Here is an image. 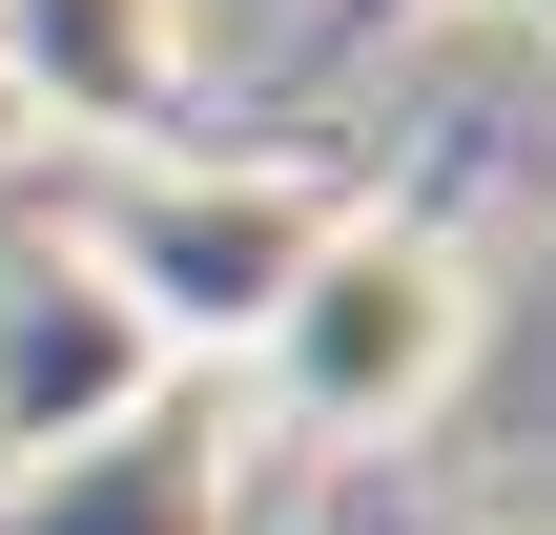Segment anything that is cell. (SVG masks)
I'll list each match as a JSON object with an SVG mask.
<instances>
[{
    "label": "cell",
    "mask_w": 556,
    "mask_h": 535,
    "mask_svg": "<svg viewBox=\"0 0 556 535\" xmlns=\"http://www.w3.org/2000/svg\"><path fill=\"white\" fill-rule=\"evenodd\" d=\"M475 351H495L475 247H454L433 206H371V186H351L227 371H248V412H268L289 454H413V433L475 392Z\"/></svg>",
    "instance_id": "cell-1"
},
{
    "label": "cell",
    "mask_w": 556,
    "mask_h": 535,
    "mask_svg": "<svg viewBox=\"0 0 556 535\" xmlns=\"http://www.w3.org/2000/svg\"><path fill=\"white\" fill-rule=\"evenodd\" d=\"M165 392H186V351L144 330V289L103 268V227H83L62 186H21V206H0V495L103 474Z\"/></svg>",
    "instance_id": "cell-2"
},
{
    "label": "cell",
    "mask_w": 556,
    "mask_h": 535,
    "mask_svg": "<svg viewBox=\"0 0 556 535\" xmlns=\"http://www.w3.org/2000/svg\"><path fill=\"white\" fill-rule=\"evenodd\" d=\"M62 206L103 227V268L144 289V330L206 371V351L268 330V289L309 268V227H330L351 186H330V165H268V144H248V165H227V144H144V165H62Z\"/></svg>",
    "instance_id": "cell-3"
},
{
    "label": "cell",
    "mask_w": 556,
    "mask_h": 535,
    "mask_svg": "<svg viewBox=\"0 0 556 535\" xmlns=\"http://www.w3.org/2000/svg\"><path fill=\"white\" fill-rule=\"evenodd\" d=\"M186 82H206V0H0V103L62 165L186 144Z\"/></svg>",
    "instance_id": "cell-4"
}]
</instances>
